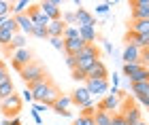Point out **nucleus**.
<instances>
[{"label":"nucleus","mask_w":149,"mask_h":125,"mask_svg":"<svg viewBox=\"0 0 149 125\" xmlns=\"http://www.w3.org/2000/svg\"><path fill=\"white\" fill-rule=\"evenodd\" d=\"M58 115H62V117H72L70 110H62V113H58Z\"/></svg>","instance_id":"50"},{"label":"nucleus","mask_w":149,"mask_h":125,"mask_svg":"<svg viewBox=\"0 0 149 125\" xmlns=\"http://www.w3.org/2000/svg\"><path fill=\"white\" fill-rule=\"evenodd\" d=\"M0 17H11V2L0 0Z\"/></svg>","instance_id":"33"},{"label":"nucleus","mask_w":149,"mask_h":125,"mask_svg":"<svg viewBox=\"0 0 149 125\" xmlns=\"http://www.w3.org/2000/svg\"><path fill=\"white\" fill-rule=\"evenodd\" d=\"M15 93V85H13V81L9 78V81L0 83V100H4V98H9Z\"/></svg>","instance_id":"28"},{"label":"nucleus","mask_w":149,"mask_h":125,"mask_svg":"<svg viewBox=\"0 0 149 125\" xmlns=\"http://www.w3.org/2000/svg\"><path fill=\"white\" fill-rule=\"evenodd\" d=\"M117 85H119V74L113 72V87H117Z\"/></svg>","instance_id":"47"},{"label":"nucleus","mask_w":149,"mask_h":125,"mask_svg":"<svg viewBox=\"0 0 149 125\" xmlns=\"http://www.w3.org/2000/svg\"><path fill=\"white\" fill-rule=\"evenodd\" d=\"M141 66H143V64H124V68H121V70H124V74H126V76H132L134 72L141 68Z\"/></svg>","instance_id":"32"},{"label":"nucleus","mask_w":149,"mask_h":125,"mask_svg":"<svg viewBox=\"0 0 149 125\" xmlns=\"http://www.w3.org/2000/svg\"><path fill=\"white\" fill-rule=\"evenodd\" d=\"M70 100H72L74 106H79V108H85V106H90V104H94L92 95H90V91H87L83 85H79V87L70 93Z\"/></svg>","instance_id":"10"},{"label":"nucleus","mask_w":149,"mask_h":125,"mask_svg":"<svg viewBox=\"0 0 149 125\" xmlns=\"http://www.w3.org/2000/svg\"><path fill=\"white\" fill-rule=\"evenodd\" d=\"M141 64H143V66H147V68H149V49L141 51Z\"/></svg>","instance_id":"44"},{"label":"nucleus","mask_w":149,"mask_h":125,"mask_svg":"<svg viewBox=\"0 0 149 125\" xmlns=\"http://www.w3.org/2000/svg\"><path fill=\"white\" fill-rule=\"evenodd\" d=\"M74 57H77V70L87 72V70H90V66H92L94 62L100 60V51H98L96 45H85V47L81 49Z\"/></svg>","instance_id":"1"},{"label":"nucleus","mask_w":149,"mask_h":125,"mask_svg":"<svg viewBox=\"0 0 149 125\" xmlns=\"http://www.w3.org/2000/svg\"><path fill=\"white\" fill-rule=\"evenodd\" d=\"M22 100H24V102H34V95H32V91H30L28 87L22 91Z\"/></svg>","instance_id":"41"},{"label":"nucleus","mask_w":149,"mask_h":125,"mask_svg":"<svg viewBox=\"0 0 149 125\" xmlns=\"http://www.w3.org/2000/svg\"><path fill=\"white\" fill-rule=\"evenodd\" d=\"M9 125H22V121H19L17 117H15V119H11V121H9Z\"/></svg>","instance_id":"49"},{"label":"nucleus","mask_w":149,"mask_h":125,"mask_svg":"<svg viewBox=\"0 0 149 125\" xmlns=\"http://www.w3.org/2000/svg\"><path fill=\"white\" fill-rule=\"evenodd\" d=\"M6 19H9V17H0V25H2V23L6 21Z\"/></svg>","instance_id":"51"},{"label":"nucleus","mask_w":149,"mask_h":125,"mask_svg":"<svg viewBox=\"0 0 149 125\" xmlns=\"http://www.w3.org/2000/svg\"><path fill=\"white\" fill-rule=\"evenodd\" d=\"M85 76L87 78H109V68H107V64L102 60H98V62H94L90 66V70L85 72Z\"/></svg>","instance_id":"14"},{"label":"nucleus","mask_w":149,"mask_h":125,"mask_svg":"<svg viewBox=\"0 0 149 125\" xmlns=\"http://www.w3.org/2000/svg\"><path fill=\"white\" fill-rule=\"evenodd\" d=\"M72 78H74V81H77V83H85V72H81V70H77V68H74L72 70Z\"/></svg>","instance_id":"39"},{"label":"nucleus","mask_w":149,"mask_h":125,"mask_svg":"<svg viewBox=\"0 0 149 125\" xmlns=\"http://www.w3.org/2000/svg\"><path fill=\"white\" fill-rule=\"evenodd\" d=\"M9 70H6V66L4 64H0V83H4V81H9Z\"/></svg>","instance_id":"40"},{"label":"nucleus","mask_w":149,"mask_h":125,"mask_svg":"<svg viewBox=\"0 0 149 125\" xmlns=\"http://www.w3.org/2000/svg\"><path fill=\"white\" fill-rule=\"evenodd\" d=\"M128 81L130 83H145V81H149V68L147 66H141L132 76H128Z\"/></svg>","instance_id":"26"},{"label":"nucleus","mask_w":149,"mask_h":125,"mask_svg":"<svg viewBox=\"0 0 149 125\" xmlns=\"http://www.w3.org/2000/svg\"><path fill=\"white\" fill-rule=\"evenodd\" d=\"M102 47H104V51H107V53H109V55H113V53H115V49H113V45H111L109 41H102Z\"/></svg>","instance_id":"45"},{"label":"nucleus","mask_w":149,"mask_h":125,"mask_svg":"<svg viewBox=\"0 0 149 125\" xmlns=\"http://www.w3.org/2000/svg\"><path fill=\"white\" fill-rule=\"evenodd\" d=\"M72 125H96V123H94V117H77V119H74L72 121Z\"/></svg>","instance_id":"34"},{"label":"nucleus","mask_w":149,"mask_h":125,"mask_svg":"<svg viewBox=\"0 0 149 125\" xmlns=\"http://www.w3.org/2000/svg\"><path fill=\"white\" fill-rule=\"evenodd\" d=\"M22 104H24L22 95H19V93H13V95H9V98H4V100H0V110H2L6 117L15 119V117L22 113Z\"/></svg>","instance_id":"3"},{"label":"nucleus","mask_w":149,"mask_h":125,"mask_svg":"<svg viewBox=\"0 0 149 125\" xmlns=\"http://www.w3.org/2000/svg\"><path fill=\"white\" fill-rule=\"evenodd\" d=\"M0 64H4V62H2V60H0Z\"/></svg>","instance_id":"53"},{"label":"nucleus","mask_w":149,"mask_h":125,"mask_svg":"<svg viewBox=\"0 0 149 125\" xmlns=\"http://www.w3.org/2000/svg\"><path fill=\"white\" fill-rule=\"evenodd\" d=\"M83 87L90 91V95H107L109 91V78H85Z\"/></svg>","instance_id":"8"},{"label":"nucleus","mask_w":149,"mask_h":125,"mask_svg":"<svg viewBox=\"0 0 149 125\" xmlns=\"http://www.w3.org/2000/svg\"><path fill=\"white\" fill-rule=\"evenodd\" d=\"M126 45H132V47L145 51V49H149V34H132V32H128Z\"/></svg>","instance_id":"15"},{"label":"nucleus","mask_w":149,"mask_h":125,"mask_svg":"<svg viewBox=\"0 0 149 125\" xmlns=\"http://www.w3.org/2000/svg\"><path fill=\"white\" fill-rule=\"evenodd\" d=\"M79 38L85 45H96L98 32H96V28H92V25H81V28H79Z\"/></svg>","instance_id":"18"},{"label":"nucleus","mask_w":149,"mask_h":125,"mask_svg":"<svg viewBox=\"0 0 149 125\" xmlns=\"http://www.w3.org/2000/svg\"><path fill=\"white\" fill-rule=\"evenodd\" d=\"M47 108H49V106H47V104H34V106H32V113H36V115H40V113H45V110Z\"/></svg>","instance_id":"43"},{"label":"nucleus","mask_w":149,"mask_h":125,"mask_svg":"<svg viewBox=\"0 0 149 125\" xmlns=\"http://www.w3.org/2000/svg\"><path fill=\"white\" fill-rule=\"evenodd\" d=\"M139 125H147V123H143V121H141V123H139Z\"/></svg>","instance_id":"52"},{"label":"nucleus","mask_w":149,"mask_h":125,"mask_svg":"<svg viewBox=\"0 0 149 125\" xmlns=\"http://www.w3.org/2000/svg\"><path fill=\"white\" fill-rule=\"evenodd\" d=\"M70 104H72L70 93H60V98L51 104V108H53V113H62V110H68Z\"/></svg>","instance_id":"22"},{"label":"nucleus","mask_w":149,"mask_h":125,"mask_svg":"<svg viewBox=\"0 0 149 125\" xmlns=\"http://www.w3.org/2000/svg\"><path fill=\"white\" fill-rule=\"evenodd\" d=\"M66 66H68L70 72H72L74 68H77V57H74V55H66Z\"/></svg>","instance_id":"42"},{"label":"nucleus","mask_w":149,"mask_h":125,"mask_svg":"<svg viewBox=\"0 0 149 125\" xmlns=\"http://www.w3.org/2000/svg\"><path fill=\"white\" fill-rule=\"evenodd\" d=\"M121 62L124 64H141V49L132 47V45H126L124 51H121Z\"/></svg>","instance_id":"17"},{"label":"nucleus","mask_w":149,"mask_h":125,"mask_svg":"<svg viewBox=\"0 0 149 125\" xmlns=\"http://www.w3.org/2000/svg\"><path fill=\"white\" fill-rule=\"evenodd\" d=\"M139 102L143 104V106H147V108H149V93H147V95H139Z\"/></svg>","instance_id":"46"},{"label":"nucleus","mask_w":149,"mask_h":125,"mask_svg":"<svg viewBox=\"0 0 149 125\" xmlns=\"http://www.w3.org/2000/svg\"><path fill=\"white\" fill-rule=\"evenodd\" d=\"M4 49L9 51V53H13V51H19V49H26V36L22 34V32H17V34L11 38V43L6 45Z\"/></svg>","instance_id":"23"},{"label":"nucleus","mask_w":149,"mask_h":125,"mask_svg":"<svg viewBox=\"0 0 149 125\" xmlns=\"http://www.w3.org/2000/svg\"><path fill=\"white\" fill-rule=\"evenodd\" d=\"M32 117H34V121H36V125H43V123H40V115H36V113H32Z\"/></svg>","instance_id":"48"},{"label":"nucleus","mask_w":149,"mask_h":125,"mask_svg":"<svg viewBox=\"0 0 149 125\" xmlns=\"http://www.w3.org/2000/svg\"><path fill=\"white\" fill-rule=\"evenodd\" d=\"M132 34H149V19H136L130 23Z\"/></svg>","instance_id":"25"},{"label":"nucleus","mask_w":149,"mask_h":125,"mask_svg":"<svg viewBox=\"0 0 149 125\" xmlns=\"http://www.w3.org/2000/svg\"><path fill=\"white\" fill-rule=\"evenodd\" d=\"M19 76H22V81L26 83V87H28V85L40 81V78H47V72H45V68H43V64H40V62L32 60L26 68L19 70Z\"/></svg>","instance_id":"2"},{"label":"nucleus","mask_w":149,"mask_h":125,"mask_svg":"<svg viewBox=\"0 0 149 125\" xmlns=\"http://www.w3.org/2000/svg\"><path fill=\"white\" fill-rule=\"evenodd\" d=\"M62 38H64V41H70V38H79V28H77V25H66Z\"/></svg>","instance_id":"31"},{"label":"nucleus","mask_w":149,"mask_h":125,"mask_svg":"<svg viewBox=\"0 0 149 125\" xmlns=\"http://www.w3.org/2000/svg\"><path fill=\"white\" fill-rule=\"evenodd\" d=\"M53 87H56V85L51 83L49 76H47V78H40V81L32 83V85H28V89L32 91V95H34V102H38V104L45 102V98L49 95V91H51Z\"/></svg>","instance_id":"4"},{"label":"nucleus","mask_w":149,"mask_h":125,"mask_svg":"<svg viewBox=\"0 0 149 125\" xmlns=\"http://www.w3.org/2000/svg\"><path fill=\"white\" fill-rule=\"evenodd\" d=\"M83 47H85V43L81 41V38H70V41H64V53H66V55H77Z\"/></svg>","instance_id":"21"},{"label":"nucleus","mask_w":149,"mask_h":125,"mask_svg":"<svg viewBox=\"0 0 149 125\" xmlns=\"http://www.w3.org/2000/svg\"><path fill=\"white\" fill-rule=\"evenodd\" d=\"M111 125H128V123H126V119H124V117H121V113H113Z\"/></svg>","instance_id":"38"},{"label":"nucleus","mask_w":149,"mask_h":125,"mask_svg":"<svg viewBox=\"0 0 149 125\" xmlns=\"http://www.w3.org/2000/svg\"><path fill=\"white\" fill-rule=\"evenodd\" d=\"M121 100H124V91L119 89V93H107L102 100L98 102V110L111 113V110H119L121 108Z\"/></svg>","instance_id":"5"},{"label":"nucleus","mask_w":149,"mask_h":125,"mask_svg":"<svg viewBox=\"0 0 149 125\" xmlns=\"http://www.w3.org/2000/svg\"><path fill=\"white\" fill-rule=\"evenodd\" d=\"M66 25L62 23V19H56V21H49L47 25V38H62Z\"/></svg>","instance_id":"20"},{"label":"nucleus","mask_w":149,"mask_h":125,"mask_svg":"<svg viewBox=\"0 0 149 125\" xmlns=\"http://www.w3.org/2000/svg\"><path fill=\"white\" fill-rule=\"evenodd\" d=\"M147 110H149V108H147Z\"/></svg>","instance_id":"54"},{"label":"nucleus","mask_w":149,"mask_h":125,"mask_svg":"<svg viewBox=\"0 0 149 125\" xmlns=\"http://www.w3.org/2000/svg\"><path fill=\"white\" fill-rule=\"evenodd\" d=\"M32 60H34V53H32L28 47H26V49H19V51H13V53H11V66H13L17 72L22 70V68H26Z\"/></svg>","instance_id":"6"},{"label":"nucleus","mask_w":149,"mask_h":125,"mask_svg":"<svg viewBox=\"0 0 149 125\" xmlns=\"http://www.w3.org/2000/svg\"><path fill=\"white\" fill-rule=\"evenodd\" d=\"M56 51H64V38H47Z\"/></svg>","instance_id":"36"},{"label":"nucleus","mask_w":149,"mask_h":125,"mask_svg":"<svg viewBox=\"0 0 149 125\" xmlns=\"http://www.w3.org/2000/svg\"><path fill=\"white\" fill-rule=\"evenodd\" d=\"M32 36H34V38H47V28H38V25H34Z\"/></svg>","instance_id":"37"},{"label":"nucleus","mask_w":149,"mask_h":125,"mask_svg":"<svg viewBox=\"0 0 149 125\" xmlns=\"http://www.w3.org/2000/svg\"><path fill=\"white\" fill-rule=\"evenodd\" d=\"M109 11H111V4H109V2L96 4V15H109Z\"/></svg>","instance_id":"35"},{"label":"nucleus","mask_w":149,"mask_h":125,"mask_svg":"<svg viewBox=\"0 0 149 125\" xmlns=\"http://www.w3.org/2000/svg\"><path fill=\"white\" fill-rule=\"evenodd\" d=\"M62 0H43L38 2V9L49 17V21H56V19H62Z\"/></svg>","instance_id":"7"},{"label":"nucleus","mask_w":149,"mask_h":125,"mask_svg":"<svg viewBox=\"0 0 149 125\" xmlns=\"http://www.w3.org/2000/svg\"><path fill=\"white\" fill-rule=\"evenodd\" d=\"M13 19H15L17 28H19V32H22L24 36H32V30H34V25H32L28 13H26V15H17V17H13Z\"/></svg>","instance_id":"19"},{"label":"nucleus","mask_w":149,"mask_h":125,"mask_svg":"<svg viewBox=\"0 0 149 125\" xmlns=\"http://www.w3.org/2000/svg\"><path fill=\"white\" fill-rule=\"evenodd\" d=\"M62 23L64 25H77V15H74V11H62Z\"/></svg>","instance_id":"30"},{"label":"nucleus","mask_w":149,"mask_h":125,"mask_svg":"<svg viewBox=\"0 0 149 125\" xmlns=\"http://www.w3.org/2000/svg\"><path fill=\"white\" fill-rule=\"evenodd\" d=\"M17 32H19V28H17L15 19H13V15H11L2 25H0V45H2V47H6V45L11 43V38L15 36Z\"/></svg>","instance_id":"9"},{"label":"nucleus","mask_w":149,"mask_h":125,"mask_svg":"<svg viewBox=\"0 0 149 125\" xmlns=\"http://www.w3.org/2000/svg\"><path fill=\"white\" fill-rule=\"evenodd\" d=\"M111 119H113V113H104V110H96V115H94L96 125H111Z\"/></svg>","instance_id":"27"},{"label":"nucleus","mask_w":149,"mask_h":125,"mask_svg":"<svg viewBox=\"0 0 149 125\" xmlns=\"http://www.w3.org/2000/svg\"><path fill=\"white\" fill-rule=\"evenodd\" d=\"M74 15H77V28L81 25H92V28H96V15H92L87 9H79L74 11Z\"/></svg>","instance_id":"16"},{"label":"nucleus","mask_w":149,"mask_h":125,"mask_svg":"<svg viewBox=\"0 0 149 125\" xmlns=\"http://www.w3.org/2000/svg\"><path fill=\"white\" fill-rule=\"evenodd\" d=\"M130 9H132V21L149 19V0H132Z\"/></svg>","instance_id":"12"},{"label":"nucleus","mask_w":149,"mask_h":125,"mask_svg":"<svg viewBox=\"0 0 149 125\" xmlns=\"http://www.w3.org/2000/svg\"><path fill=\"white\" fill-rule=\"evenodd\" d=\"M121 117L126 119L128 125H139L141 121H143V117H141V110L136 104H132V102H126L124 104V110H121Z\"/></svg>","instance_id":"11"},{"label":"nucleus","mask_w":149,"mask_h":125,"mask_svg":"<svg viewBox=\"0 0 149 125\" xmlns=\"http://www.w3.org/2000/svg\"><path fill=\"white\" fill-rule=\"evenodd\" d=\"M28 17H30L32 25H38V28H47V25H49V17H47L45 13L38 9V4H30Z\"/></svg>","instance_id":"13"},{"label":"nucleus","mask_w":149,"mask_h":125,"mask_svg":"<svg viewBox=\"0 0 149 125\" xmlns=\"http://www.w3.org/2000/svg\"><path fill=\"white\" fill-rule=\"evenodd\" d=\"M130 89H132V93L134 95H147L149 93V81H145V83H130Z\"/></svg>","instance_id":"29"},{"label":"nucleus","mask_w":149,"mask_h":125,"mask_svg":"<svg viewBox=\"0 0 149 125\" xmlns=\"http://www.w3.org/2000/svg\"><path fill=\"white\" fill-rule=\"evenodd\" d=\"M30 4H32V2H28V0H17V2H11V15H13V17L26 15L28 9H30Z\"/></svg>","instance_id":"24"}]
</instances>
